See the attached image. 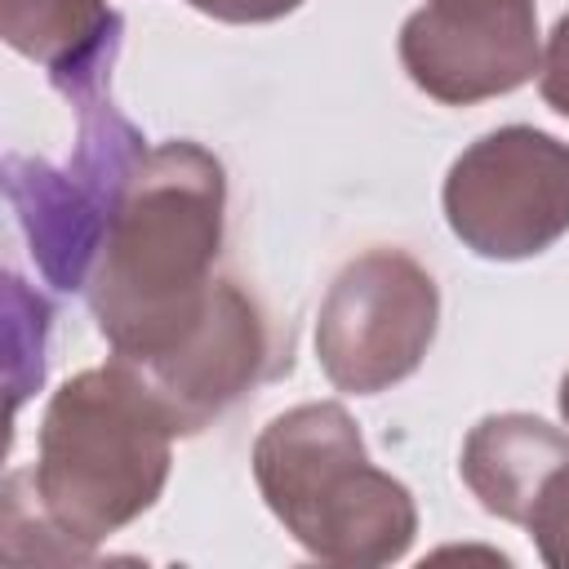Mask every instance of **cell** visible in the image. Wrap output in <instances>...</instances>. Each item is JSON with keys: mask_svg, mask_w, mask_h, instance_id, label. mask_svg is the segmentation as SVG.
Segmentation results:
<instances>
[{"mask_svg": "<svg viewBox=\"0 0 569 569\" xmlns=\"http://www.w3.org/2000/svg\"><path fill=\"white\" fill-rule=\"evenodd\" d=\"M76 156L58 169L40 156L9 151L4 196L31 244L40 276L53 289H89L111 213L147 156V138L116 111L107 89L76 102Z\"/></svg>", "mask_w": 569, "mask_h": 569, "instance_id": "obj_4", "label": "cell"}, {"mask_svg": "<svg viewBox=\"0 0 569 569\" xmlns=\"http://www.w3.org/2000/svg\"><path fill=\"white\" fill-rule=\"evenodd\" d=\"M222 222V160L191 138L147 147L84 289L116 360H156L204 316L218 284Z\"/></svg>", "mask_w": 569, "mask_h": 569, "instance_id": "obj_1", "label": "cell"}, {"mask_svg": "<svg viewBox=\"0 0 569 569\" xmlns=\"http://www.w3.org/2000/svg\"><path fill=\"white\" fill-rule=\"evenodd\" d=\"M449 231L489 262L547 253L569 236V142L533 124L480 133L445 173Z\"/></svg>", "mask_w": 569, "mask_h": 569, "instance_id": "obj_6", "label": "cell"}, {"mask_svg": "<svg viewBox=\"0 0 569 569\" xmlns=\"http://www.w3.org/2000/svg\"><path fill=\"white\" fill-rule=\"evenodd\" d=\"M271 325L258 298L218 276L204 316L156 360L129 365L164 405L178 436H196L218 422L249 387H258L271 369Z\"/></svg>", "mask_w": 569, "mask_h": 569, "instance_id": "obj_8", "label": "cell"}, {"mask_svg": "<svg viewBox=\"0 0 569 569\" xmlns=\"http://www.w3.org/2000/svg\"><path fill=\"white\" fill-rule=\"evenodd\" d=\"M538 93L542 102L569 120V13H560V22L551 27L547 44H542V67H538Z\"/></svg>", "mask_w": 569, "mask_h": 569, "instance_id": "obj_12", "label": "cell"}, {"mask_svg": "<svg viewBox=\"0 0 569 569\" xmlns=\"http://www.w3.org/2000/svg\"><path fill=\"white\" fill-rule=\"evenodd\" d=\"M569 467V436L533 413H489L462 440V485L476 502L507 520L529 525L551 476Z\"/></svg>", "mask_w": 569, "mask_h": 569, "instance_id": "obj_10", "label": "cell"}, {"mask_svg": "<svg viewBox=\"0 0 569 569\" xmlns=\"http://www.w3.org/2000/svg\"><path fill=\"white\" fill-rule=\"evenodd\" d=\"M253 480L284 533L329 565H391L418 533L413 493L369 462L338 400L276 413L253 440Z\"/></svg>", "mask_w": 569, "mask_h": 569, "instance_id": "obj_3", "label": "cell"}, {"mask_svg": "<svg viewBox=\"0 0 569 569\" xmlns=\"http://www.w3.org/2000/svg\"><path fill=\"white\" fill-rule=\"evenodd\" d=\"M400 67L436 102L516 93L542 67L533 0H427L400 27Z\"/></svg>", "mask_w": 569, "mask_h": 569, "instance_id": "obj_7", "label": "cell"}, {"mask_svg": "<svg viewBox=\"0 0 569 569\" xmlns=\"http://www.w3.org/2000/svg\"><path fill=\"white\" fill-rule=\"evenodd\" d=\"M560 418L569 422V373L560 378Z\"/></svg>", "mask_w": 569, "mask_h": 569, "instance_id": "obj_14", "label": "cell"}, {"mask_svg": "<svg viewBox=\"0 0 569 569\" xmlns=\"http://www.w3.org/2000/svg\"><path fill=\"white\" fill-rule=\"evenodd\" d=\"M124 18L107 0H0V36L71 102L107 89Z\"/></svg>", "mask_w": 569, "mask_h": 569, "instance_id": "obj_9", "label": "cell"}, {"mask_svg": "<svg viewBox=\"0 0 569 569\" xmlns=\"http://www.w3.org/2000/svg\"><path fill=\"white\" fill-rule=\"evenodd\" d=\"M4 329H9V387L22 378V360H27V373H31V387L44 382V338H49V302L40 293H31L18 276L4 280Z\"/></svg>", "mask_w": 569, "mask_h": 569, "instance_id": "obj_11", "label": "cell"}, {"mask_svg": "<svg viewBox=\"0 0 569 569\" xmlns=\"http://www.w3.org/2000/svg\"><path fill=\"white\" fill-rule=\"evenodd\" d=\"M196 13L204 18H218V22H236V27H249V22H276L284 13H293L302 0H187Z\"/></svg>", "mask_w": 569, "mask_h": 569, "instance_id": "obj_13", "label": "cell"}, {"mask_svg": "<svg viewBox=\"0 0 569 569\" xmlns=\"http://www.w3.org/2000/svg\"><path fill=\"white\" fill-rule=\"evenodd\" d=\"M436 325V276L413 253L378 244L333 276L316 316V360L338 391L378 396L422 365Z\"/></svg>", "mask_w": 569, "mask_h": 569, "instance_id": "obj_5", "label": "cell"}, {"mask_svg": "<svg viewBox=\"0 0 569 569\" xmlns=\"http://www.w3.org/2000/svg\"><path fill=\"white\" fill-rule=\"evenodd\" d=\"M173 436L178 427L156 391L116 356L49 396L31 489L76 560H89L98 542L156 507L173 467Z\"/></svg>", "mask_w": 569, "mask_h": 569, "instance_id": "obj_2", "label": "cell"}]
</instances>
